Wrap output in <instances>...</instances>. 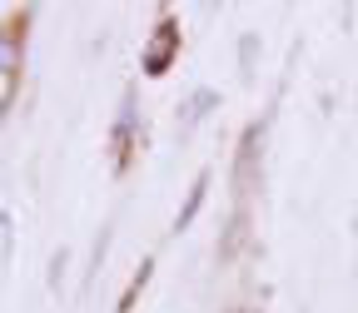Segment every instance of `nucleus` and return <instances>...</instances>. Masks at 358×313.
Masks as SVG:
<instances>
[{"label": "nucleus", "instance_id": "f257e3e1", "mask_svg": "<svg viewBox=\"0 0 358 313\" xmlns=\"http://www.w3.org/2000/svg\"><path fill=\"white\" fill-rule=\"evenodd\" d=\"M174 45H179V30H174V25H159L155 45L145 50V70H150V75H159V70L169 65V55H174Z\"/></svg>", "mask_w": 358, "mask_h": 313}, {"label": "nucleus", "instance_id": "20e7f679", "mask_svg": "<svg viewBox=\"0 0 358 313\" xmlns=\"http://www.w3.org/2000/svg\"><path fill=\"white\" fill-rule=\"evenodd\" d=\"M10 85H15V75H0V110L10 105Z\"/></svg>", "mask_w": 358, "mask_h": 313}, {"label": "nucleus", "instance_id": "f03ea898", "mask_svg": "<svg viewBox=\"0 0 358 313\" xmlns=\"http://www.w3.org/2000/svg\"><path fill=\"white\" fill-rule=\"evenodd\" d=\"M15 65H20V35L0 30V75H15Z\"/></svg>", "mask_w": 358, "mask_h": 313}, {"label": "nucleus", "instance_id": "7ed1b4c3", "mask_svg": "<svg viewBox=\"0 0 358 313\" xmlns=\"http://www.w3.org/2000/svg\"><path fill=\"white\" fill-rule=\"evenodd\" d=\"M204 189H209V179H199V184L189 189V199H185V209H179V219H174V229H185V224L199 214V204H204Z\"/></svg>", "mask_w": 358, "mask_h": 313}]
</instances>
